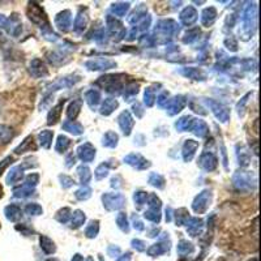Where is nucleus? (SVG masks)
Wrapping results in <instances>:
<instances>
[{"mask_svg":"<svg viewBox=\"0 0 261 261\" xmlns=\"http://www.w3.org/2000/svg\"><path fill=\"white\" fill-rule=\"evenodd\" d=\"M79 157L84 161V162H90L94 160L95 157V149L93 148L90 144H84L79 148Z\"/></svg>","mask_w":261,"mask_h":261,"instance_id":"obj_4","label":"nucleus"},{"mask_svg":"<svg viewBox=\"0 0 261 261\" xmlns=\"http://www.w3.org/2000/svg\"><path fill=\"white\" fill-rule=\"evenodd\" d=\"M28 15H29V18L36 22V24L42 25L43 22H46V16L43 13V9L41 7H38L37 4H30L29 11H28Z\"/></svg>","mask_w":261,"mask_h":261,"instance_id":"obj_3","label":"nucleus"},{"mask_svg":"<svg viewBox=\"0 0 261 261\" xmlns=\"http://www.w3.org/2000/svg\"><path fill=\"white\" fill-rule=\"evenodd\" d=\"M30 71H32L33 76H36V77H39V76H43V74L47 73L46 67L43 65V63L41 60H34L32 63V69Z\"/></svg>","mask_w":261,"mask_h":261,"instance_id":"obj_23","label":"nucleus"},{"mask_svg":"<svg viewBox=\"0 0 261 261\" xmlns=\"http://www.w3.org/2000/svg\"><path fill=\"white\" fill-rule=\"evenodd\" d=\"M154 92L149 88V89H146L145 92V103L148 105V106H151L153 105V102H154Z\"/></svg>","mask_w":261,"mask_h":261,"instance_id":"obj_43","label":"nucleus"},{"mask_svg":"<svg viewBox=\"0 0 261 261\" xmlns=\"http://www.w3.org/2000/svg\"><path fill=\"white\" fill-rule=\"evenodd\" d=\"M186 74L187 76H190V77L195 79V80H202L201 79V71H199V69H195V68H190L186 71Z\"/></svg>","mask_w":261,"mask_h":261,"instance_id":"obj_42","label":"nucleus"},{"mask_svg":"<svg viewBox=\"0 0 261 261\" xmlns=\"http://www.w3.org/2000/svg\"><path fill=\"white\" fill-rule=\"evenodd\" d=\"M63 127H64L65 130H68V132H71V134H73V135L83 134V127H81L79 123L74 122V120L73 122H72V120H67Z\"/></svg>","mask_w":261,"mask_h":261,"instance_id":"obj_25","label":"nucleus"},{"mask_svg":"<svg viewBox=\"0 0 261 261\" xmlns=\"http://www.w3.org/2000/svg\"><path fill=\"white\" fill-rule=\"evenodd\" d=\"M79 175H80V179H81V181H83V184L88 183V181L90 180V176H92L90 175L89 169L85 166H81L80 169H79Z\"/></svg>","mask_w":261,"mask_h":261,"instance_id":"obj_37","label":"nucleus"},{"mask_svg":"<svg viewBox=\"0 0 261 261\" xmlns=\"http://www.w3.org/2000/svg\"><path fill=\"white\" fill-rule=\"evenodd\" d=\"M199 148V143H196L193 140H187L186 144H184V148H183V155H184V160L186 161H191L195 155L196 150Z\"/></svg>","mask_w":261,"mask_h":261,"instance_id":"obj_9","label":"nucleus"},{"mask_svg":"<svg viewBox=\"0 0 261 261\" xmlns=\"http://www.w3.org/2000/svg\"><path fill=\"white\" fill-rule=\"evenodd\" d=\"M200 166L206 171H212L217 166V158L212 153H204L200 158Z\"/></svg>","mask_w":261,"mask_h":261,"instance_id":"obj_6","label":"nucleus"},{"mask_svg":"<svg viewBox=\"0 0 261 261\" xmlns=\"http://www.w3.org/2000/svg\"><path fill=\"white\" fill-rule=\"evenodd\" d=\"M146 199H148V195H146L145 192L135 193V201H136L139 205H143L144 202L146 201Z\"/></svg>","mask_w":261,"mask_h":261,"instance_id":"obj_46","label":"nucleus"},{"mask_svg":"<svg viewBox=\"0 0 261 261\" xmlns=\"http://www.w3.org/2000/svg\"><path fill=\"white\" fill-rule=\"evenodd\" d=\"M132 246H134V248H136L137 251H140V252H143V251H145L146 249V246L145 243H144L143 241H132Z\"/></svg>","mask_w":261,"mask_h":261,"instance_id":"obj_48","label":"nucleus"},{"mask_svg":"<svg viewBox=\"0 0 261 261\" xmlns=\"http://www.w3.org/2000/svg\"><path fill=\"white\" fill-rule=\"evenodd\" d=\"M202 228V221L199 218H192V220L188 222V232L191 234V237H197L200 234Z\"/></svg>","mask_w":261,"mask_h":261,"instance_id":"obj_15","label":"nucleus"},{"mask_svg":"<svg viewBox=\"0 0 261 261\" xmlns=\"http://www.w3.org/2000/svg\"><path fill=\"white\" fill-rule=\"evenodd\" d=\"M192 124H193V119L191 118V116H184V118H181L180 120L176 122L175 125L179 130H187V129H191Z\"/></svg>","mask_w":261,"mask_h":261,"instance_id":"obj_27","label":"nucleus"},{"mask_svg":"<svg viewBox=\"0 0 261 261\" xmlns=\"http://www.w3.org/2000/svg\"><path fill=\"white\" fill-rule=\"evenodd\" d=\"M107 253L111 256V257H116V256L120 255V248L115 246H110L109 249H107Z\"/></svg>","mask_w":261,"mask_h":261,"instance_id":"obj_49","label":"nucleus"},{"mask_svg":"<svg viewBox=\"0 0 261 261\" xmlns=\"http://www.w3.org/2000/svg\"><path fill=\"white\" fill-rule=\"evenodd\" d=\"M39 242H41V248L43 249V252L47 253V255H51V253H54L57 251V247H55V244H54V242L51 241L50 238L41 237Z\"/></svg>","mask_w":261,"mask_h":261,"instance_id":"obj_17","label":"nucleus"},{"mask_svg":"<svg viewBox=\"0 0 261 261\" xmlns=\"http://www.w3.org/2000/svg\"><path fill=\"white\" fill-rule=\"evenodd\" d=\"M71 13L67 11V12H63V13H59L57 17V20H55V22H57L58 27L60 28L62 30H67L68 29V27L71 25Z\"/></svg>","mask_w":261,"mask_h":261,"instance_id":"obj_14","label":"nucleus"},{"mask_svg":"<svg viewBox=\"0 0 261 261\" xmlns=\"http://www.w3.org/2000/svg\"><path fill=\"white\" fill-rule=\"evenodd\" d=\"M209 205H211V192L205 191L196 197V200L193 201V209L197 213H202L208 209Z\"/></svg>","mask_w":261,"mask_h":261,"instance_id":"obj_2","label":"nucleus"},{"mask_svg":"<svg viewBox=\"0 0 261 261\" xmlns=\"http://www.w3.org/2000/svg\"><path fill=\"white\" fill-rule=\"evenodd\" d=\"M149 181H150L151 186H155V187H158V188H162L160 186V183H158V181H161V183H165V180H163L162 176L157 175V174H151L150 180H149Z\"/></svg>","mask_w":261,"mask_h":261,"instance_id":"obj_44","label":"nucleus"},{"mask_svg":"<svg viewBox=\"0 0 261 261\" xmlns=\"http://www.w3.org/2000/svg\"><path fill=\"white\" fill-rule=\"evenodd\" d=\"M249 261H257V258L255 257V258H252V260H249Z\"/></svg>","mask_w":261,"mask_h":261,"instance_id":"obj_55","label":"nucleus"},{"mask_svg":"<svg viewBox=\"0 0 261 261\" xmlns=\"http://www.w3.org/2000/svg\"><path fill=\"white\" fill-rule=\"evenodd\" d=\"M180 20L184 25H191L197 20V12L193 7H187L183 12L180 13Z\"/></svg>","mask_w":261,"mask_h":261,"instance_id":"obj_8","label":"nucleus"},{"mask_svg":"<svg viewBox=\"0 0 261 261\" xmlns=\"http://www.w3.org/2000/svg\"><path fill=\"white\" fill-rule=\"evenodd\" d=\"M125 161H127V163L132 165V166L137 167V169H145L146 166H149V163H146L148 161H145L139 154H129L125 158Z\"/></svg>","mask_w":261,"mask_h":261,"instance_id":"obj_12","label":"nucleus"},{"mask_svg":"<svg viewBox=\"0 0 261 261\" xmlns=\"http://www.w3.org/2000/svg\"><path fill=\"white\" fill-rule=\"evenodd\" d=\"M169 249H170L169 243L153 244V246L148 249V255L151 256V257H155V256H160V255H163V253H166Z\"/></svg>","mask_w":261,"mask_h":261,"instance_id":"obj_11","label":"nucleus"},{"mask_svg":"<svg viewBox=\"0 0 261 261\" xmlns=\"http://www.w3.org/2000/svg\"><path fill=\"white\" fill-rule=\"evenodd\" d=\"M86 261H94V260H93V257H88L86 258Z\"/></svg>","mask_w":261,"mask_h":261,"instance_id":"obj_54","label":"nucleus"},{"mask_svg":"<svg viewBox=\"0 0 261 261\" xmlns=\"http://www.w3.org/2000/svg\"><path fill=\"white\" fill-rule=\"evenodd\" d=\"M32 192H33V188L29 187L28 184H22V186L15 188V191H13L16 197H27V196H29Z\"/></svg>","mask_w":261,"mask_h":261,"instance_id":"obj_30","label":"nucleus"},{"mask_svg":"<svg viewBox=\"0 0 261 261\" xmlns=\"http://www.w3.org/2000/svg\"><path fill=\"white\" fill-rule=\"evenodd\" d=\"M69 145H71V141H69V139H67L65 136H59L55 149H57V151H59V153H63V151H65L67 149H68Z\"/></svg>","mask_w":261,"mask_h":261,"instance_id":"obj_32","label":"nucleus"},{"mask_svg":"<svg viewBox=\"0 0 261 261\" xmlns=\"http://www.w3.org/2000/svg\"><path fill=\"white\" fill-rule=\"evenodd\" d=\"M211 106L213 107V111L216 114V116L218 119H221V122H226L228 119V111L227 109L222 107L221 105L218 103H214V102H211Z\"/></svg>","mask_w":261,"mask_h":261,"instance_id":"obj_22","label":"nucleus"},{"mask_svg":"<svg viewBox=\"0 0 261 261\" xmlns=\"http://www.w3.org/2000/svg\"><path fill=\"white\" fill-rule=\"evenodd\" d=\"M128 6L129 4H125V3H122V4H114L113 7V11L116 13L118 16H123L125 12H127L128 9Z\"/></svg>","mask_w":261,"mask_h":261,"instance_id":"obj_38","label":"nucleus"},{"mask_svg":"<svg viewBox=\"0 0 261 261\" xmlns=\"http://www.w3.org/2000/svg\"><path fill=\"white\" fill-rule=\"evenodd\" d=\"M32 149L33 150H36V145H34L33 137H28V139H25L24 141H22V144H20V145L15 149V151L17 154H21V153H25V151H32Z\"/></svg>","mask_w":261,"mask_h":261,"instance_id":"obj_16","label":"nucleus"},{"mask_svg":"<svg viewBox=\"0 0 261 261\" xmlns=\"http://www.w3.org/2000/svg\"><path fill=\"white\" fill-rule=\"evenodd\" d=\"M88 67H90L89 69H109L111 67H114V63L110 62V60H95V62H89L86 63Z\"/></svg>","mask_w":261,"mask_h":261,"instance_id":"obj_20","label":"nucleus"},{"mask_svg":"<svg viewBox=\"0 0 261 261\" xmlns=\"http://www.w3.org/2000/svg\"><path fill=\"white\" fill-rule=\"evenodd\" d=\"M101 261H103V260H102V258H101Z\"/></svg>","mask_w":261,"mask_h":261,"instance_id":"obj_56","label":"nucleus"},{"mask_svg":"<svg viewBox=\"0 0 261 261\" xmlns=\"http://www.w3.org/2000/svg\"><path fill=\"white\" fill-rule=\"evenodd\" d=\"M193 251H195V247H193V244L190 243V242L180 241V243L178 244V253L181 257L191 255V253H193Z\"/></svg>","mask_w":261,"mask_h":261,"instance_id":"obj_21","label":"nucleus"},{"mask_svg":"<svg viewBox=\"0 0 261 261\" xmlns=\"http://www.w3.org/2000/svg\"><path fill=\"white\" fill-rule=\"evenodd\" d=\"M216 9L214 8H206L202 12V16H201V22L204 25H206V27H209V25H212L216 21Z\"/></svg>","mask_w":261,"mask_h":261,"instance_id":"obj_19","label":"nucleus"},{"mask_svg":"<svg viewBox=\"0 0 261 261\" xmlns=\"http://www.w3.org/2000/svg\"><path fill=\"white\" fill-rule=\"evenodd\" d=\"M54 134L51 130H43L42 134H39V140H41V145L45 148H50L51 141H53Z\"/></svg>","mask_w":261,"mask_h":261,"instance_id":"obj_28","label":"nucleus"},{"mask_svg":"<svg viewBox=\"0 0 261 261\" xmlns=\"http://www.w3.org/2000/svg\"><path fill=\"white\" fill-rule=\"evenodd\" d=\"M116 107H118V102H116L115 99L109 98V99H106V101L103 102V105H102L101 113L103 114V115H110V114L115 110Z\"/></svg>","mask_w":261,"mask_h":261,"instance_id":"obj_24","label":"nucleus"},{"mask_svg":"<svg viewBox=\"0 0 261 261\" xmlns=\"http://www.w3.org/2000/svg\"><path fill=\"white\" fill-rule=\"evenodd\" d=\"M60 113H62V103L58 105L57 107H54L53 111L48 114V124H54V123H57L60 118Z\"/></svg>","mask_w":261,"mask_h":261,"instance_id":"obj_33","label":"nucleus"},{"mask_svg":"<svg viewBox=\"0 0 261 261\" xmlns=\"http://www.w3.org/2000/svg\"><path fill=\"white\" fill-rule=\"evenodd\" d=\"M47 261H59V260H58V258H48Z\"/></svg>","mask_w":261,"mask_h":261,"instance_id":"obj_53","label":"nucleus"},{"mask_svg":"<svg viewBox=\"0 0 261 261\" xmlns=\"http://www.w3.org/2000/svg\"><path fill=\"white\" fill-rule=\"evenodd\" d=\"M99 99H101V95L95 90H90V92L86 93V102L90 105V107L97 106L99 103Z\"/></svg>","mask_w":261,"mask_h":261,"instance_id":"obj_29","label":"nucleus"},{"mask_svg":"<svg viewBox=\"0 0 261 261\" xmlns=\"http://www.w3.org/2000/svg\"><path fill=\"white\" fill-rule=\"evenodd\" d=\"M80 109H81V101H74L73 103H71V106L68 107V111H67V115H68L69 120L73 122L76 116L79 115L80 113Z\"/></svg>","mask_w":261,"mask_h":261,"instance_id":"obj_26","label":"nucleus"},{"mask_svg":"<svg viewBox=\"0 0 261 261\" xmlns=\"http://www.w3.org/2000/svg\"><path fill=\"white\" fill-rule=\"evenodd\" d=\"M118 226L122 228L124 232L129 231V226H128V221H127V217H125L124 213H120L118 216Z\"/></svg>","mask_w":261,"mask_h":261,"instance_id":"obj_36","label":"nucleus"},{"mask_svg":"<svg viewBox=\"0 0 261 261\" xmlns=\"http://www.w3.org/2000/svg\"><path fill=\"white\" fill-rule=\"evenodd\" d=\"M41 212L42 208L37 204H29L27 206V213L32 214V216H38V214H41Z\"/></svg>","mask_w":261,"mask_h":261,"instance_id":"obj_39","label":"nucleus"},{"mask_svg":"<svg viewBox=\"0 0 261 261\" xmlns=\"http://www.w3.org/2000/svg\"><path fill=\"white\" fill-rule=\"evenodd\" d=\"M76 197L80 200H86L88 197H90V190L88 187L81 188V190H79L77 192H76Z\"/></svg>","mask_w":261,"mask_h":261,"instance_id":"obj_40","label":"nucleus"},{"mask_svg":"<svg viewBox=\"0 0 261 261\" xmlns=\"http://www.w3.org/2000/svg\"><path fill=\"white\" fill-rule=\"evenodd\" d=\"M2 196H3V188L0 186V199H2Z\"/></svg>","mask_w":261,"mask_h":261,"instance_id":"obj_52","label":"nucleus"},{"mask_svg":"<svg viewBox=\"0 0 261 261\" xmlns=\"http://www.w3.org/2000/svg\"><path fill=\"white\" fill-rule=\"evenodd\" d=\"M103 202L109 211H114V209L122 208L124 204V197L119 193H107L103 196Z\"/></svg>","mask_w":261,"mask_h":261,"instance_id":"obj_1","label":"nucleus"},{"mask_svg":"<svg viewBox=\"0 0 261 261\" xmlns=\"http://www.w3.org/2000/svg\"><path fill=\"white\" fill-rule=\"evenodd\" d=\"M166 106H167V110H169L170 115H174V114L181 111V109L186 106V99H184L183 97H176V98H174V99H171V101L167 102Z\"/></svg>","mask_w":261,"mask_h":261,"instance_id":"obj_7","label":"nucleus"},{"mask_svg":"<svg viewBox=\"0 0 261 261\" xmlns=\"http://www.w3.org/2000/svg\"><path fill=\"white\" fill-rule=\"evenodd\" d=\"M13 129L8 125L0 124V144H8L13 137Z\"/></svg>","mask_w":261,"mask_h":261,"instance_id":"obj_13","label":"nucleus"},{"mask_svg":"<svg viewBox=\"0 0 261 261\" xmlns=\"http://www.w3.org/2000/svg\"><path fill=\"white\" fill-rule=\"evenodd\" d=\"M86 22H88V18L84 17L83 15H79V17L76 18V22H74V28H76V30L84 29L86 25Z\"/></svg>","mask_w":261,"mask_h":261,"instance_id":"obj_41","label":"nucleus"},{"mask_svg":"<svg viewBox=\"0 0 261 261\" xmlns=\"http://www.w3.org/2000/svg\"><path fill=\"white\" fill-rule=\"evenodd\" d=\"M107 171H109V169H107V166H105V163H103V165H101V166L97 169V171H95V176H97V179L105 178V176L107 175Z\"/></svg>","mask_w":261,"mask_h":261,"instance_id":"obj_45","label":"nucleus"},{"mask_svg":"<svg viewBox=\"0 0 261 261\" xmlns=\"http://www.w3.org/2000/svg\"><path fill=\"white\" fill-rule=\"evenodd\" d=\"M21 178H22V169H21V166H16L8 172V176H7V183L8 184L17 183V181L21 180Z\"/></svg>","mask_w":261,"mask_h":261,"instance_id":"obj_18","label":"nucleus"},{"mask_svg":"<svg viewBox=\"0 0 261 261\" xmlns=\"http://www.w3.org/2000/svg\"><path fill=\"white\" fill-rule=\"evenodd\" d=\"M98 230H99V227H98V222L97 221H93V222H90V225L86 227L85 230V235L88 238H94L95 235L98 234Z\"/></svg>","mask_w":261,"mask_h":261,"instance_id":"obj_35","label":"nucleus"},{"mask_svg":"<svg viewBox=\"0 0 261 261\" xmlns=\"http://www.w3.org/2000/svg\"><path fill=\"white\" fill-rule=\"evenodd\" d=\"M72 261H84V257L80 253H76V255L73 256V258H72Z\"/></svg>","mask_w":261,"mask_h":261,"instance_id":"obj_51","label":"nucleus"},{"mask_svg":"<svg viewBox=\"0 0 261 261\" xmlns=\"http://www.w3.org/2000/svg\"><path fill=\"white\" fill-rule=\"evenodd\" d=\"M12 162H13V158H12V157L4 158V160L2 161V162H0V175L3 174L4 170H6L7 167H8L9 165H11V163H12Z\"/></svg>","mask_w":261,"mask_h":261,"instance_id":"obj_47","label":"nucleus"},{"mask_svg":"<svg viewBox=\"0 0 261 261\" xmlns=\"http://www.w3.org/2000/svg\"><path fill=\"white\" fill-rule=\"evenodd\" d=\"M116 144H118V135L114 134V132H107L103 139V145L114 148Z\"/></svg>","mask_w":261,"mask_h":261,"instance_id":"obj_34","label":"nucleus"},{"mask_svg":"<svg viewBox=\"0 0 261 261\" xmlns=\"http://www.w3.org/2000/svg\"><path fill=\"white\" fill-rule=\"evenodd\" d=\"M116 261H130V253L127 252L125 255L120 256V257H119Z\"/></svg>","mask_w":261,"mask_h":261,"instance_id":"obj_50","label":"nucleus"},{"mask_svg":"<svg viewBox=\"0 0 261 261\" xmlns=\"http://www.w3.org/2000/svg\"><path fill=\"white\" fill-rule=\"evenodd\" d=\"M84 222H85V214L83 212L77 211L73 214V217H72V227H80L81 225H84Z\"/></svg>","mask_w":261,"mask_h":261,"instance_id":"obj_31","label":"nucleus"},{"mask_svg":"<svg viewBox=\"0 0 261 261\" xmlns=\"http://www.w3.org/2000/svg\"><path fill=\"white\" fill-rule=\"evenodd\" d=\"M4 213H6V217L8 218L9 221H12V222H16L21 218L22 216V212L21 209L18 208L17 205H8L6 209H4Z\"/></svg>","mask_w":261,"mask_h":261,"instance_id":"obj_10","label":"nucleus"},{"mask_svg":"<svg viewBox=\"0 0 261 261\" xmlns=\"http://www.w3.org/2000/svg\"><path fill=\"white\" fill-rule=\"evenodd\" d=\"M118 122H119V125H120V128L123 129V132H124L125 135H129L130 129H132V127H134V120H132V118H130L129 113L124 111V113L120 114V116L118 118Z\"/></svg>","mask_w":261,"mask_h":261,"instance_id":"obj_5","label":"nucleus"}]
</instances>
